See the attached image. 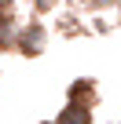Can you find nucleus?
I'll return each mask as SVG.
<instances>
[{"instance_id":"obj_1","label":"nucleus","mask_w":121,"mask_h":124,"mask_svg":"<svg viewBox=\"0 0 121 124\" xmlns=\"http://www.w3.org/2000/svg\"><path fill=\"white\" fill-rule=\"evenodd\" d=\"M59 124H88V109H81V106H70L63 117H59Z\"/></svg>"}]
</instances>
